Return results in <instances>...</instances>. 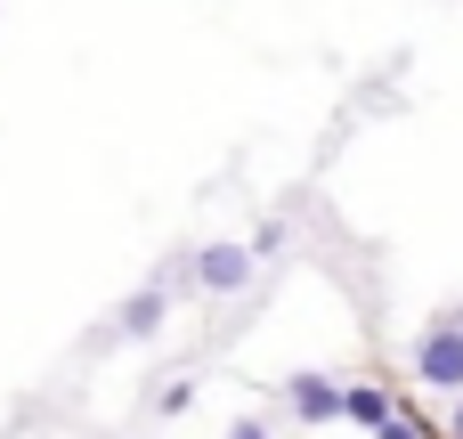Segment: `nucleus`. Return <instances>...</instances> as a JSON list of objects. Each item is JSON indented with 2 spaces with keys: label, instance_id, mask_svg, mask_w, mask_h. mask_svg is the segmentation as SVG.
Masks as SVG:
<instances>
[{
  "label": "nucleus",
  "instance_id": "f257e3e1",
  "mask_svg": "<svg viewBox=\"0 0 463 439\" xmlns=\"http://www.w3.org/2000/svg\"><path fill=\"white\" fill-rule=\"evenodd\" d=\"M407 367H415L423 391H463V310H448V318L423 326V342H415Z\"/></svg>",
  "mask_w": 463,
  "mask_h": 439
},
{
  "label": "nucleus",
  "instance_id": "f03ea898",
  "mask_svg": "<svg viewBox=\"0 0 463 439\" xmlns=\"http://www.w3.org/2000/svg\"><path fill=\"white\" fill-rule=\"evenodd\" d=\"M252 261H260L252 244H203V253H195V285H203V293H236V285L252 277Z\"/></svg>",
  "mask_w": 463,
  "mask_h": 439
},
{
  "label": "nucleus",
  "instance_id": "6e6552de",
  "mask_svg": "<svg viewBox=\"0 0 463 439\" xmlns=\"http://www.w3.org/2000/svg\"><path fill=\"white\" fill-rule=\"evenodd\" d=\"M448 439H463V407H456V424H448Z\"/></svg>",
  "mask_w": 463,
  "mask_h": 439
},
{
  "label": "nucleus",
  "instance_id": "39448f33",
  "mask_svg": "<svg viewBox=\"0 0 463 439\" xmlns=\"http://www.w3.org/2000/svg\"><path fill=\"white\" fill-rule=\"evenodd\" d=\"M163 310H171V293H163V285H155V293H138V301L122 310V334H130V342H138V334H155V326H163Z\"/></svg>",
  "mask_w": 463,
  "mask_h": 439
},
{
  "label": "nucleus",
  "instance_id": "7ed1b4c3",
  "mask_svg": "<svg viewBox=\"0 0 463 439\" xmlns=\"http://www.w3.org/2000/svg\"><path fill=\"white\" fill-rule=\"evenodd\" d=\"M285 399H293V415H301V424H342V399H350V391H342V383H326V375H293V391H285Z\"/></svg>",
  "mask_w": 463,
  "mask_h": 439
},
{
  "label": "nucleus",
  "instance_id": "0eeeda50",
  "mask_svg": "<svg viewBox=\"0 0 463 439\" xmlns=\"http://www.w3.org/2000/svg\"><path fill=\"white\" fill-rule=\"evenodd\" d=\"M228 439H269V432H260V424H236V432H228Z\"/></svg>",
  "mask_w": 463,
  "mask_h": 439
},
{
  "label": "nucleus",
  "instance_id": "20e7f679",
  "mask_svg": "<svg viewBox=\"0 0 463 439\" xmlns=\"http://www.w3.org/2000/svg\"><path fill=\"white\" fill-rule=\"evenodd\" d=\"M342 424H358V432H383V424H399V407H391V391H383V383H350V399H342Z\"/></svg>",
  "mask_w": 463,
  "mask_h": 439
},
{
  "label": "nucleus",
  "instance_id": "423d86ee",
  "mask_svg": "<svg viewBox=\"0 0 463 439\" xmlns=\"http://www.w3.org/2000/svg\"><path fill=\"white\" fill-rule=\"evenodd\" d=\"M187 399H195V383L179 375V383H163V415H187Z\"/></svg>",
  "mask_w": 463,
  "mask_h": 439
}]
</instances>
